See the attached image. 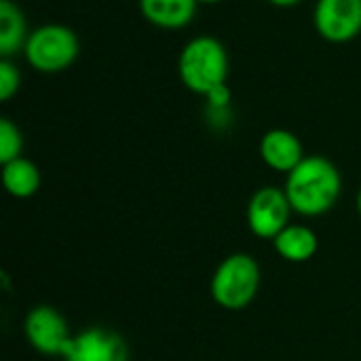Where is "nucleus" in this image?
Returning a JSON list of instances; mask_svg holds the SVG:
<instances>
[{"mask_svg":"<svg viewBox=\"0 0 361 361\" xmlns=\"http://www.w3.org/2000/svg\"><path fill=\"white\" fill-rule=\"evenodd\" d=\"M283 190L294 214L319 218L336 207L343 195V176L330 159L311 154L286 176Z\"/></svg>","mask_w":361,"mask_h":361,"instance_id":"1","label":"nucleus"},{"mask_svg":"<svg viewBox=\"0 0 361 361\" xmlns=\"http://www.w3.org/2000/svg\"><path fill=\"white\" fill-rule=\"evenodd\" d=\"M260 281L262 273L258 260L245 252H237L216 267L209 281V294L220 309L243 311L256 300Z\"/></svg>","mask_w":361,"mask_h":361,"instance_id":"2","label":"nucleus"},{"mask_svg":"<svg viewBox=\"0 0 361 361\" xmlns=\"http://www.w3.org/2000/svg\"><path fill=\"white\" fill-rule=\"evenodd\" d=\"M178 74L188 91L205 97L216 85L226 82L228 53L224 44L214 36L188 40L178 57Z\"/></svg>","mask_w":361,"mask_h":361,"instance_id":"3","label":"nucleus"},{"mask_svg":"<svg viewBox=\"0 0 361 361\" xmlns=\"http://www.w3.org/2000/svg\"><path fill=\"white\" fill-rule=\"evenodd\" d=\"M80 51L78 36L74 30L61 23H44L36 27L23 47L25 61L44 74H57L68 70Z\"/></svg>","mask_w":361,"mask_h":361,"instance_id":"4","label":"nucleus"},{"mask_svg":"<svg viewBox=\"0 0 361 361\" xmlns=\"http://www.w3.org/2000/svg\"><path fill=\"white\" fill-rule=\"evenodd\" d=\"M23 336L34 351L49 357H63L74 338L68 319L49 305H38L27 311L23 319Z\"/></svg>","mask_w":361,"mask_h":361,"instance_id":"5","label":"nucleus"},{"mask_svg":"<svg viewBox=\"0 0 361 361\" xmlns=\"http://www.w3.org/2000/svg\"><path fill=\"white\" fill-rule=\"evenodd\" d=\"M292 205L283 188L277 186H262L258 188L245 209L247 228L254 237L273 241L286 226H290Z\"/></svg>","mask_w":361,"mask_h":361,"instance_id":"6","label":"nucleus"},{"mask_svg":"<svg viewBox=\"0 0 361 361\" xmlns=\"http://www.w3.org/2000/svg\"><path fill=\"white\" fill-rule=\"evenodd\" d=\"M313 25L324 40L334 44L357 38L361 34V0H317Z\"/></svg>","mask_w":361,"mask_h":361,"instance_id":"7","label":"nucleus"},{"mask_svg":"<svg viewBox=\"0 0 361 361\" xmlns=\"http://www.w3.org/2000/svg\"><path fill=\"white\" fill-rule=\"evenodd\" d=\"M63 361H129V347L125 338L102 326H91L74 334Z\"/></svg>","mask_w":361,"mask_h":361,"instance_id":"8","label":"nucleus"},{"mask_svg":"<svg viewBox=\"0 0 361 361\" xmlns=\"http://www.w3.org/2000/svg\"><path fill=\"white\" fill-rule=\"evenodd\" d=\"M305 157L302 142L288 129H269L260 140V159L273 171L288 176Z\"/></svg>","mask_w":361,"mask_h":361,"instance_id":"9","label":"nucleus"},{"mask_svg":"<svg viewBox=\"0 0 361 361\" xmlns=\"http://www.w3.org/2000/svg\"><path fill=\"white\" fill-rule=\"evenodd\" d=\"M273 247L281 260L305 264L315 258L319 250V237L313 228L305 224H290L273 239Z\"/></svg>","mask_w":361,"mask_h":361,"instance_id":"10","label":"nucleus"},{"mask_svg":"<svg viewBox=\"0 0 361 361\" xmlns=\"http://www.w3.org/2000/svg\"><path fill=\"white\" fill-rule=\"evenodd\" d=\"M197 0H140L144 19L161 30L186 27L197 15Z\"/></svg>","mask_w":361,"mask_h":361,"instance_id":"11","label":"nucleus"},{"mask_svg":"<svg viewBox=\"0 0 361 361\" xmlns=\"http://www.w3.org/2000/svg\"><path fill=\"white\" fill-rule=\"evenodd\" d=\"M2 186L15 199H32L40 188V169L30 159H15L2 165Z\"/></svg>","mask_w":361,"mask_h":361,"instance_id":"12","label":"nucleus"},{"mask_svg":"<svg viewBox=\"0 0 361 361\" xmlns=\"http://www.w3.org/2000/svg\"><path fill=\"white\" fill-rule=\"evenodd\" d=\"M25 17L13 0H0V55L11 57L25 47L27 40Z\"/></svg>","mask_w":361,"mask_h":361,"instance_id":"13","label":"nucleus"},{"mask_svg":"<svg viewBox=\"0 0 361 361\" xmlns=\"http://www.w3.org/2000/svg\"><path fill=\"white\" fill-rule=\"evenodd\" d=\"M23 150V137L19 127L8 121V118H0V163H8L21 157Z\"/></svg>","mask_w":361,"mask_h":361,"instance_id":"14","label":"nucleus"},{"mask_svg":"<svg viewBox=\"0 0 361 361\" xmlns=\"http://www.w3.org/2000/svg\"><path fill=\"white\" fill-rule=\"evenodd\" d=\"M19 85H21V74L17 66L11 59L2 57L0 59V102H8L19 91Z\"/></svg>","mask_w":361,"mask_h":361,"instance_id":"15","label":"nucleus"},{"mask_svg":"<svg viewBox=\"0 0 361 361\" xmlns=\"http://www.w3.org/2000/svg\"><path fill=\"white\" fill-rule=\"evenodd\" d=\"M207 108H216V110H226L231 106V99H233V93H231V87L226 82L222 85H216L207 95Z\"/></svg>","mask_w":361,"mask_h":361,"instance_id":"16","label":"nucleus"},{"mask_svg":"<svg viewBox=\"0 0 361 361\" xmlns=\"http://www.w3.org/2000/svg\"><path fill=\"white\" fill-rule=\"evenodd\" d=\"M267 2H271L273 6H279V8H290V6L300 4L302 0H267Z\"/></svg>","mask_w":361,"mask_h":361,"instance_id":"17","label":"nucleus"},{"mask_svg":"<svg viewBox=\"0 0 361 361\" xmlns=\"http://www.w3.org/2000/svg\"><path fill=\"white\" fill-rule=\"evenodd\" d=\"M199 4H218V2H222V0H197Z\"/></svg>","mask_w":361,"mask_h":361,"instance_id":"18","label":"nucleus"},{"mask_svg":"<svg viewBox=\"0 0 361 361\" xmlns=\"http://www.w3.org/2000/svg\"><path fill=\"white\" fill-rule=\"evenodd\" d=\"M357 212H360V216H361V188H360V192H357Z\"/></svg>","mask_w":361,"mask_h":361,"instance_id":"19","label":"nucleus"}]
</instances>
